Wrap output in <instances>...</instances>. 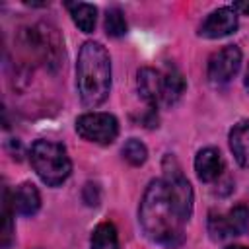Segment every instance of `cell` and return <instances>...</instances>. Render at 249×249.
Segmentation results:
<instances>
[{
  "label": "cell",
  "mask_w": 249,
  "mask_h": 249,
  "mask_svg": "<svg viewBox=\"0 0 249 249\" xmlns=\"http://www.w3.org/2000/svg\"><path fill=\"white\" fill-rule=\"evenodd\" d=\"M138 220L144 233L160 245L177 247L185 239L183 226L187 218L179 210L163 179H154L146 187L138 210Z\"/></svg>",
  "instance_id": "obj_1"
},
{
  "label": "cell",
  "mask_w": 249,
  "mask_h": 249,
  "mask_svg": "<svg viewBox=\"0 0 249 249\" xmlns=\"http://www.w3.org/2000/svg\"><path fill=\"white\" fill-rule=\"evenodd\" d=\"M76 86L84 105H101L111 89V58L97 41H86L78 53Z\"/></svg>",
  "instance_id": "obj_2"
},
{
  "label": "cell",
  "mask_w": 249,
  "mask_h": 249,
  "mask_svg": "<svg viewBox=\"0 0 249 249\" xmlns=\"http://www.w3.org/2000/svg\"><path fill=\"white\" fill-rule=\"evenodd\" d=\"M29 160H31V165H33L35 173L39 175V179L49 187L62 185L72 171V161L68 158L66 148L53 140L33 142Z\"/></svg>",
  "instance_id": "obj_3"
},
{
  "label": "cell",
  "mask_w": 249,
  "mask_h": 249,
  "mask_svg": "<svg viewBox=\"0 0 249 249\" xmlns=\"http://www.w3.org/2000/svg\"><path fill=\"white\" fill-rule=\"evenodd\" d=\"M21 43L51 70H56L64 60L62 37L51 23H37L33 27L21 29Z\"/></svg>",
  "instance_id": "obj_4"
},
{
  "label": "cell",
  "mask_w": 249,
  "mask_h": 249,
  "mask_svg": "<svg viewBox=\"0 0 249 249\" xmlns=\"http://www.w3.org/2000/svg\"><path fill=\"white\" fill-rule=\"evenodd\" d=\"M76 132L95 144H111L119 134V123L109 113H86L76 121Z\"/></svg>",
  "instance_id": "obj_5"
},
{
  "label": "cell",
  "mask_w": 249,
  "mask_h": 249,
  "mask_svg": "<svg viewBox=\"0 0 249 249\" xmlns=\"http://www.w3.org/2000/svg\"><path fill=\"white\" fill-rule=\"evenodd\" d=\"M241 66V51L235 45H228L216 51L208 60V80L214 86L228 84Z\"/></svg>",
  "instance_id": "obj_6"
},
{
  "label": "cell",
  "mask_w": 249,
  "mask_h": 249,
  "mask_svg": "<svg viewBox=\"0 0 249 249\" xmlns=\"http://www.w3.org/2000/svg\"><path fill=\"white\" fill-rule=\"evenodd\" d=\"M237 29V12L233 8H218L214 10L200 25V35L206 39H220Z\"/></svg>",
  "instance_id": "obj_7"
},
{
  "label": "cell",
  "mask_w": 249,
  "mask_h": 249,
  "mask_svg": "<svg viewBox=\"0 0 249 249\" xmlns=\"http://www.w3.org/2000/svg\"><path fill=\"white\" fill-rule=\"evenodd\" d=\"M136 84L140 97L150 105V109H156L161 103V72L154 68H140Z\"/></svg>",
  "instance_id": "obj_8"
},
{
  "label": "cell",
  "mask_w": 249,
  "mask_h": 249,
  "mask_svg": "<svg viewBox=\"0 0 249 249\" xmlns=\"http://www.w3.org/2000/svg\"><path fill=\"white\" fill-rule=\"evenodd\" d=\"M222 165H224L222 156L216 148H204L195 158V171H196L198 179L204 183L216 181L222 173Z\"/></svg>",
  "instance_id": "obj_9"
},
{
  "label": "cell",
  "mask_w": 249,
  "mask_h": 249,
  "mask_svg": "<svg viewBox=\"0 0 249 249\" xmlns=\"http://www.w3.org/2000/svg\"><path fill=\"white\" fill-rule=\"evenodd\" d=\"M12 204L16 212L23 216H33L41 206V195L33 183H21L12 193Z\"/></svg>",
  "instance_id": "obj_10"
},
{
  "label": "cell",
  "mask_w": 249,
  "mask_h": 249,
  "mask_svg": "<svg viewBox=\"0 0 249 249\" xmlns=\"http://www.w3.org/2000/svg\"><path fill=\"white\" fill-rule=\"evenodd\" d=\"M185 91V78L183 74L173 66L167 64L165 70L161 72V103L163 105H173L179 101V97Z\"/></svg>",
  "instance_id": "obj_11"
},
{
  "label": "cell",
  "mask_w": 249,
  "mask_h": 249,
  "mask_svg": "<svg viewBox=\"0 0 249 249\" xmlns=\"http://www.w3.org/2000/svg\"><path fill=\"white\" fill-rule=\"evenodd\" d=\"M230 148L241 167H249V121H239L230 130Z\"/></svg>",
  "instance_id": "obj_12"
},
{
  "label": "cell",
  "mask_w": 249,
  "mask_h": 249,
  "mask_svg": "<svg viewBox=\"0 0 249 249\" xmlns=\"http://www.w3.org/2000/svg\"><path fill=\"white\" fill-rule=\"evenodd\" d=\"M72 16V21L84 31V33H91L95 29V19H97V8L86 2H74V4H66Z\"/></svg>",
  "instance_id": "obj_13"
},
{
  "label": "cell",
  "mask_w": 249,
  "mask_h": 249,
  "mask_svg": "<svg viewBox=\"0 0 249 249\" xmlns=\"http://www.w3.org/2000/svg\"><path fill=\"white\" fill-rule=\"evenodd\" d=\"M89 245L91 249H119V237L115 226L111 222H101L93 230Z\"/></svg>",
  "instance_id": "obj_14"
},
{
  "label": "cell",
  "mask_w": 249,
  "mask_h": 249,
  "mask_svg": "<svg viewBox=\"0 0 249 249\" xmlns=\"http://www.w3.org/2000/svg\"><path fill=\"white\" fill-rule=\"evenodd\" d=\"M230 237L231 235H241L247 231L249 228V208L245 204H237L233 208H230V212L224 216Z\"/></svg>",
  "instance_id": "obj_15"
},
{
  "label": "cell",
  "mask_w": 249,
  "mask_h": 249,
  "mask_svg": "<svg viewBox=\"0 0 249 249\" xmlns=\"http://www.w3.org/2000/svg\"><path fill=\"white\" fill-rule=\"evenodd\" d=\"M105 33L109 37H123L126 33V21H124V16L119 8H109L107 14H105Z\"/></svg>",
  "instance_id": "obj_16"
},
{
  "label": "cell",
  "mask_w": 249,
  "mask_h": 249,
  "mask_svg": "<svg viewBox=\"0 0 249 249\" xmlns=\"http://www.w3.org/2000/svg\"><path fill=\"white\" fill-rule=\"evenodd\" d=\"M123 158H124L130 165H142V163L146 161V158H148V150H146V146H144L140 140L130 138V140H126L124 146H123Z\"/></svg>",
  "instance_id": "obj_17"
},
{
  "label": "cell",
  "mask_w": 249,
  "mask_h": 249,
  "mask_svg": "<svg viewBox=\"0 0 249 249\" xmlns=\"http://www.w3.org/2000/svg\"><path fill=\"white\" fill-rule=\"evenodd\" d=\"M208 231H210L212 239H226V237H230V231H228L224 216L216 214V212L208 214Z\"/></svg>",
  "instance_id": "obj_18"
},
{
  "label": "cell",
  "mask_w": 249,
  "mask_h": 249,
  "mask_svg": "<svg viewBox=\"0 0 249 249\" xmlns=\"http://www.w3.org/2000/svg\"><path fill=\"white\" fill-rule=\"evenodd\" d=\"M82 198L88 206H97L99 200H101V193H99V187L95 183H86L84 185V191H82Z\"/></svg>",
  "instance_id": "obj_19"
},
{
  "label": "cell",
  "mask_w": 249,
  "mask_h": 249,
  "mask_svg": "<svg viewBox=\"0 0 249 249\" xmlns=\"http://www.w3.org/2000/svg\"><path fill=\"white\" fill-rule=\"evenodd\" d=\"M233 10L235 12H241V14H249V2H235L233 4Z\"/></svg>",
  "instance_id": "obj_20"
},
{
  "label": "cell",
  "mask_w": 249,
  "mask_h": 249,
  "mask_svg": "<svg viewBox=\"0 0 249 249\" xmlns=\"http://www.w3.org/2000/svg\"><path fill=\"white\" fill-rule=\"evenodd\" d=\"M226 249H249V247H245V245H230Z\"/></svg>",
  "instance_id": "obj_21"
},
{
  "label": "cell",
  "mask_w": 249,
  "mask_h": 249,
  "mask_svg": "<svg viewBox=\"0 0 249 249\" xmlns=\"http://www.w3.org/2000/svg\"><path fill=\"white\" fill-rule=\"evenodd\" d=\"M245 88L249 89V66H247V72H245Z\"/></svg>",
  "instance_id": "obj_22"
}]
</instances>
